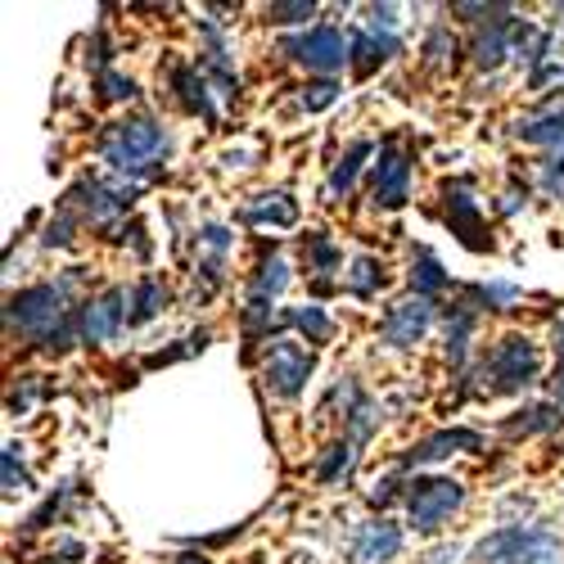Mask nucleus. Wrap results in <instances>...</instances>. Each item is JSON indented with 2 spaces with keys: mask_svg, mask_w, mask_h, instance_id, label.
Wrapping results in <instances>:
<instances>
[{
  "mask_svg": "<svg viewBox=\"0 0 564 564\" xmlns=\"http://www.w3.org/2000/svg\"><path fill=\"white\" fill-rule=\"evenodd\" d=\"M6 316H10V330H19L23 339H32L45 352H64L82 335V316H73V307L64 303V285L19 290L6 307Z\"/></svg>",
  "mask_w": 564,
  "mask_h": 564,
  "instance_id": "f257e3e1",
  "label": "nucleus"
},
{
  "mask_svg": "<svg viewBox=\"0 0 564 564\" xmlns=\"http://www.w3.org/2000/svg\"><path fill=\"white\" fill-rule=\"evenodd\" d=\"M100 150H105V159H109L118 172L145 176V172H154L159 159L167 154V135H163V127L150 122V118H127V122H113V127L105 131Z\"/></svg>",
  "mask_w": 564,
  "mask_h": 564,
  "instance_id": "f03ea898",
  "label": "nucleus"
},
{
  "mask_svg": "<svg viewBox=\"0 0 564 564\" xmlns=\"http://www.w3.org/2000/svg\"><path fill=\"white\" fill-rule=\"evenodd\" d=\"M479 380H484L479 389H484L488 398L529 389V384L538 380V344L524 339V335H506V339L484 357Z\"/></svg>",
  "mask_w": 564,
  "mask_h": 564,
  "instance_id": "7ed1b4c3",
  "label": "nucleus"
},
{
  "mask_svg": "<svg viewBox=\"0 0 564 564\" xmlns=\"http://www.w3.org/2000/svg\"><path fill=\"white\" fill-rule=\"evenodd\" d=\"M475 564H555V538L542 529H501L475 546Z\"/></svg>",
  "mask_w": 564,
  "mask_h": 564,
  "instance_id": "20e7f679",
  "label": "nucleus"
},
{
  "mask_svg": "<svg viewBox=\"0 0 564 564\" xmlns=\"http://www.w3.org/2000/svg\"><path fill=\"white\" fill-rule=\"evenodd\" d=\"M460 501H465V488L456 479H411L406 484V514L415 533H434Z\"/></svg>",
  "mask_w": 564,
  "mask_h": 564,
  "instance_id": "39448f33",
  "label": "nucleus"
},
{
  "mask_svg": "<svg viewBox=\"0 0 564 564\" xmlns=\"http://www.w3.org/2000/svg\"><path fill=\"white\" fill-rule=\"evenodd\" d=\"M285 55H290L294 64L312 68V73H335V68H344V64L352 59V45H348V36H344L339 28L316 23L312 32L285 41Z\"/></svg>",
  "mask_w": 564,
  "mask_h": 564,
  "instance_id": "423d86ee",
  "label": "nucleus"
},
{
  "mask_svg": "<svg viewBox=\"0 0 564 564\" xmlns=\"http://www.w3.org/2000/svg\"><path fill=\"white\" fill-rule=\"evenodd\" d=\"M262 375H267L271 393H280V398H299L303 384H307V375H312V357H307L299 344H271V348H267V366H262Z\"/></svg>",
  "mask_w": 564,
  "mask_h": 564,
  "instance_id": "0eeeda50",
  "label": "nucleus"
},
{
  "mask_svg": "<svg viewBox=\"0 0 564 564\" xmlns=\"http://www.w3.org/2000/svg\"><path fill=\"white\" fill-rule=\"evenodd\" d=\"M430 325H434V303L415 294V299L389 307V316L380 321V339L393 344V348H411V344L425 339Z\"/></svg>",
  "mask_w": 564,
  "mask_h": 564,
  "instance_id": "6e6552de",
  "label": "nucleus"
},
{
  "mask_svg": "<svg viewBox=\"0 0 564 564\" xmlns=\"http://www.w3.org/2000/svg\"><path fill=\"white\" fill-rule=\"evenodd\" d=\"M370 191H375V204L380 208H402L406 195H411V159L393 145L380 150V163H375V176H370Z\"/></svg>",
  "mask_w": 564,
  "mask_h": 564,
  "instance_id": "1a4fd4ad",
  "label": "nucleus"
},
{
  "mask_svg": "<svg viewBox=\"0 0 564 564\" xmlns=\"http://www.w3.org/2000/svg\"><path fill=\"white\" fill-rule=\"evenodd\" d=\"M122 303H131L127 290H109V294H100V299H90V303L82 307V339H86V344H109V339L122 330V321L131 325V312H127Z\"/></svg>",
  "mask_w": 564,
  "mask_h": 564,
  "instance_id": "9d476101",
  "label": "nucleus"
},
{
  "mask_svg": "<svg viewBox=\"0 0 564 564\" xmlns=\"http://www.w3.org/2000/svg\"><path fill=\"white\" fill-rule=\"evenodd\" d=\"M447 221H452V235H460L465 249H475V253L492 249L488 230H484V213H479L475 199H469V185L465 181H452L447 185Z\"/></svg>",
  "mask_w": 564,
  "mask_h": 564,
  "instance_id": "9b49d317",
  "label": "nucleus"
},
{
  "mask_svg": "<svg viewBox=\"0 0 564 564\" xmlns=\"http://www.w3.org/2000/svg\"><path fill=\"white\" fill-rule=\"evenodd\" d=\"M290 285V267L280 262V258H267L253 275V285H249V303H245V330L253 335L258 325L271 316V299H280Z\"/></svg>",
  "mask_w": 564,
  "mask_h": 564,
  "instance_id": "f8f14e48",
  "label": "nucleus"
},
{
  "mask_svg": "<svg viewBox=\"0 0 564 564\" xmlns=\"http://www.w3.org/2000/svg\"><path fill=\"white\" fill-rule=\"evenodd\" d=\"M479 447H484V438L475 430H443V434H434L425 443L406 447L402 452V465H434V460H443L452 452H479Z\"/></svg>",
  "mask_w": 564,
  "mask_h": 564,
  "instance_id": "ddd939ff",
  "label": "nucleus"
},
{
  "mask_svg": "<svg viewBox=\"0 0 564 564\" xmlns=\"http://www.w3.org/2000/svg\"><path fill=\"white\" fill-rule=\"evenodd\" d=\"M402 551V529L389 524V520H375V524H361V538H357V560L361 564H384Z\"/></svg>",
  "mask_w": 564,
  "mask_h": 564,
  "instance_id": "4468645a",
  "label": "nucleus"
},
{
  "mask_svg": "<svg viewBox=\"0 0 564 564\" xmlns=\"http://www.w3.org/2000/svg\"><path fill=\"white\" fill-rule=\"evenodd\" d=\"M398 51H402V41H398V36H389V32L380 36L375 28H370V32H361V36L352 41V55H357V73H361V77H366V73H375L380 64H389V59H393Z\"/></svg>",
  "mask_w": 564,
  "mask_h": 564,
  "instance_id": "2eb2a0df",
  "label": "nucleus"
},
{
  "mask_svg": "<svg viewBox=\"0 0 564 564\" xmlns=\"http://www.w3.org/2000/svg\"><path fill=\"white\" fill-rule=\"evenodd\" d=\"M564 425V411L560 406H524V411H514V420H506V434L510 438H520V434H546V430H560Z\"/></svg>",
  "mask_w": 564,
  "mask_h": 564,
  "instance_id": "dca6fc26",
  "label": "nucleus"
},
{
  "mask_svg": "<svg viewBox=\"0 0 564 564\" xmlns=\"http://www.w3.org/2000/svg\"><path fill=\"white\" fill-rule=\"evenodd\" d=\"M245 221H253V226H294L299 221V204L290 199V195H262L258 204H249L245 208Z\"/></svg>",
  "mask_w": 564,
  "mask_h": 564,
  "instance_id": "f3484780",
  "label": "nucleus"
},
{
  "mask_svg": "<svg viewBox=\"0 0 564 564\" xmlns=\"http://www.w3.org/2000/svg\"><path fill=\"white\" fill-rule=\"evenodd\" d=\"M172 82H176V90H181V105H185V109L199 113V118H208V122L217 118V113H213V100H208V82H204L195 68H176Z\"/></svg>",
  "mask_w": 564,
  "mask_h": 564,
  "instance_id": "a211bd4d",
  "label": "nucleus"
},
{
  "mask_svg": "<svg viewBox=\"0 0 564 564\" xmlns=\"http://www.w3.org/2000/svg\"><path fill=\"white\" fill-rule=\"evenodd\" d=\"M375 154V145L370 140H352L348 145V154L335 163V172H330V195H348L352 191V181H357V172H361V163Z\"/></svg>",
  "mask_w": 564,
  "mask_h": 564,
  "instance_id": "6ab92c4d",
  "label": "nucleus"
},
{
  "mask_svg": "<svg viewBox=\"0 0 564 564\" xmlns=\"http://www.w3.org/2000/svg\"><path fill=\"white\" fill-rule=\"evenodd\" d=\"M163 303H167V290L159 285V280H154V275H150V280H140V285L131 290V325L154 321V316L163 312Z\"/></svg>",
  "mask_w": 564,
  "mask_h": 564,
  "instance_id": "aec40b11",
  "label": "nucleus"
},
{
  "mask_svg": "<svg viewBox=\"0 0 564 564\" xmlns=\"http://www.w3.org/2000/svg\"><path fill=\"white\" fill-rule=\"evenodd\" d=\"M285 325L303 330V335H307V344H325V339L335 335V321L325 316L321 307H290V312H285Z\"/></svg>",
  "mask_w": 564,
  "mask_h": 564,
  "instance_id": "412c9836",
  "label": "nucleus"
},
{
  "mask_svg": "<svg viewBox=\"0 0 564 564\" xmlns=\"http://www.w3.org/2000/svg\"><path fill=\"white\" fill-rule=\"evenodd\" d=\"M520 140L529 145H560L564 150V109L560 113H546V118H533V122H520Z\"/></svg>",
  "mask_w": 564,
  "mask_h": 564,
  "instance_id": "4be33fe9",
  "label": "nucleus"
},
{
  "mask_svg": "<svg viewBox=\"0 0 564 564\" xmlns=\"http://www.w3.org/2000/svg\"><path fill=\"white\" fill-rule=\"evenodd\" d=\"M411 285H415L420 299H434V294L447 290V275H443V267H438V258H434L430 249H420V262H415V271H411Z\"/></svg>",
  "mask_w": 564,
  "mask_h": 564,
  "instance_id": "5701e85b",
  "label": "nucleus"
},
{
  "mask_svg": "<svg viewBox=\"0 0 564 564\" xmlns=\"http://www.w3.org/2000/svg\"><path fill=\"white\" fill-rule=\"evenodd\" d=\"M510 28H514L510 19H497V23H492V32H484V36H479V45H475L479 68H497V64L510 55V45H506V32H510Z\"/></svg>",
  "mask_w": 564,
  "mask_h": 564,
  "instance_id": "b1692460",
  "label": "nucleus"
},
{
  "mask_svg": "<svg viewBox=\"0 0 564 564\" xmlns=\"http://www.w3.org/2000/svg\"><path fill=\"white\" fill-rule=\"evenodd\" d=\"M380 285H384V267L375 262V258H366V253H361V258L352 262V271H348V290H352L357 299H370V294L380 290Z\"/></svg>",
  "mask_w": 564,
  "mask_h": 564,
  "instance_id": "393cba45",
  "label": "nucleus"
},
{
  "mask_svg": "<svg viewBox=\"0 0 564 564\" xmlns=\"http://www.w3.org/2000/svg\"><path fill=\"white\" fill-rule=\"evenodd\" d=\"M348 465H352V443H335V447H330V456L321 460L316 479H321V484H335L339 475H348Z\"/></svg>",
  "mask_w": 564,
  "mask_h": 564,
  "instance_id": "a878e982",
  "label": "nucleus"
},
{
  "mask_svg": "<svg viewBox=\"0 0 564 564\" xmlns=\"http://www.w3.org/2000/svg\"><path fill=\"white\" fill-rule=\"evenodd\" d=\"M307 262H312V271H335L339 267V249L325 240V235H312L307 240Z\"/></svg>",
  "mask_w": 564,
  "mask_h": 564,
  "instance_id": "bb28decb",
  "label": "nucleus"
},
{
  "mask_svg": "<svg viewBox=\"0 0 564 564\" xmlns=\"http://www.w3.org/2000/svg\"><path fill=\"white\" fill-rule=\"evenodd\" d=\"M135 96V82L122 77V73H100V100L105 105H118V100H131Z\"/></svg>",
  "mask_w": 564,
  "mask_h": 564,
  "instance_id": "cd10ccee",
  "label": "nucleus"
},
{
  "mask_svg": "<svg viewBox=\"0 0 564 564\" xmlns=\"http://www.w3.org/2000/svg\"><path fill=\"white\" fill-rule=\"evenodd\" d=\"M73 226H77V217H73V204L45 226V249H55V245H68L73 240Z\"/></svg>",
  "mask_w": 564,
  "mask_h": 564,
  "instance_id": "c85d7f7f",
  "label": "nucleus"
},
{
  "mask_svg": "<svg viewBox=\"0 0 564 564\" xmlns=\"http://www.w3.org/2000/svg\"><path fill=\"white\" fill-rule=\"evenodd\" d=\"M312 14H316V6H307V0H294V6H267V23H303Z\"/></svg>",
  "mask_w": 564,
  "mask_h": 564,
  "instance_id": "c756f323",
  "label": "nucleus"
},
{
  "mask_svg": "<svg viewBox=\"0 0 564 564\" xmlns=\"http://www.w3.org/2000/svg\"><path fill=\"white\" fill-rule=\"evenodd\" d=\"M28 488H32V479L19 465V447H6V492H28Z\"/></svg>",
  "mask_w": 564,
  "mask_h": 564,
  "instance_id": "7c9ffc66",
  "label": "nucleus"
},
{
  "mask_svg": "<svg viewBox=\"0 0 564 564\" xmlns=\"http://www.w3.org/2000/svg\"><path fill=\"white\" fill-rule=\"evenodd\" d=\"M425 55H430V64H443L447 55H456V41L438 28V32H430V45H425Z\"/></svg>",
  "mask_w": 564,
  "mask_h": 564,
  "instance_id": "2f4dec72",
  "label": "nucleus"
},
{
  "mask_svg": "<svg viewBox=\"0 0 564 564\" xmlns=\"http://www.w3.org/2000/svg\"><path fill=\"white\" fill-rule=\"evenodd\" d=\"M307 90H312V96H303L307 109H325V105H335V96H339L335 82H316V86H307Z\"/></svg>",
  "mask_w": 564,
  "mask_h": 564,
  "instance_id": "473e14b6",
  "label": "nucleus"
},
{
  "mask_svg": "<svg viewBox=\"0 0 564 564\" xmlns=\"http://www.w3.org/2000/svg\"><path fill=\"white\" fill-rule=\"evenodd\" d=\"M555 352H560V366H555V406L564 411V325H555Z\"/></svg>",
  "mask_w": 564,
  "mask_h": 564,
  "instance_id": "72a5a7b5",
  "label": "nucleus"
},
{
  "mask_svg": "<svg viewBox=\"0 0 564 564\" xmlns=\"http://www.w3.org/2000/svg\"><path fill=\"white\" fill-rule=\"evenodd\" d=\"M546 191H555V195H564V159H555V163H546Z\"/></svg>",
  "mask_w": 564,
  "mask_h": 564,
  "instance_id": "f704fd0d",
  "label": "nucleus"
},
{
  "mask_svg": "<svg viewBox=\"0 0 564 564\" xmlns=\"http://www.w3.org/2000/svg\"><path fill=\"white\" fill-rule=\"evenodd\" d=\"M172 564H208V560H204V555H176Z\"/></svg>",
  "mask_w": 564,
  "mask_h": 564,
  "instance_id": "c9c22d12",
  "label": "nucleus"
}]
</instances>
